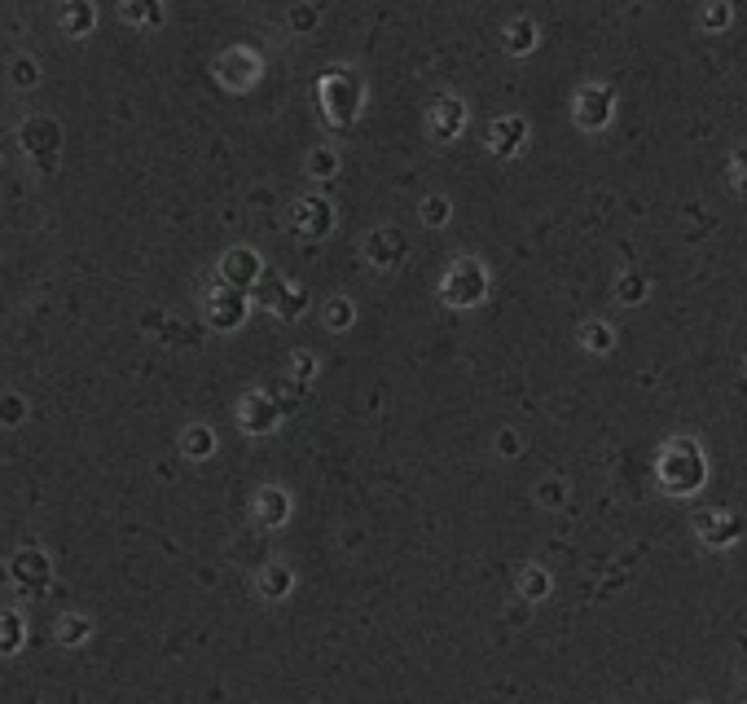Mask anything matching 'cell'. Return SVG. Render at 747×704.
<instances>
[{
    "instance_id": "83f0119b",
    "label": "cell",
    "mask_w": 747,
    "mask_h": 704,
    "mask_svg": "<svg viewBox=\"0 0 747 704\" xmlns=\"http://www.w3.org/2000/svg\"><path fill=\"white\" fill-rule=\"evenodd\" d=\"M9 80H14L18 88H31V84L40 80V75H36V62H31V58H18L14 66H9Z\"/></svg>"
},
{
    "instance_id": "30bf717a",
    "label": "cell",
    "mask_w": 747,
    "mask_h": 704,
    "mask_svg": "<svg viewBox=\"0 0 747 704\" xmlns=\"http://www.w3.org/2000/svg\"><path fill=\"white\" fill-rule=\"evenodd\" d=\"M216 75L229 88H251L255 80H260V58H255L251 49H229V53H220Z\"/></svg>"
},
{
    "instance_id": "cb8c5ba5",
    "label": "cell",
    "mask_w": 747,
    "mask_h": 704,
    "mask_svg": "<svg viewBox=\"0 0 747 704\" xmlns=\"http://www.w3.org/2000/svg\"><path fill=\"white\" fill-rule=\"evenodd\" d=\"M88 27H93V5H71L62 14V31H66V36H84Z\"/></svg>"
},
{
    "instance_id": "ba28073f",
    "label": "cell",
    "mask_w": 747,
    "mask_h": 704,
    "mask_svg": "<svg viewBox=\"0 0 747 704\" xmlns=\"http://www.w3.org/2000/svg\"><path fill=\"white\" fill-rule=\"evenodd\" d=\"M242 317H247V295L233 291V286H216L207 300V322L216 330H233L242 326Z\"/></svg>"
},
{
    "instance_id": "ffe728a7",
    "label": "cell",
    "mask_w": 747,
    "mask_h": 704,
    "mask_svg": "<svg viewBox=\"0 0 747 704\" xmlns=\"http://www.w3.org/2000/svg\"><path fill=\"white\" fill-rule=\"evenodd\" d=\"M291 568H282V564H269V568H264L260 572V594H264V599H282V594L286 590H291Z\"/></svg>"
},
{
    "instance_id": "7402d4cb",
    "label": "cell",
    "mask_w": 747,
    "mask_h": 704,
    "mask_svg": "<svg viewBox=\"0 0 747 704\" xmlns=\"http://www.w3.org/2000/svg\"><path fill=\"white\" fill-rule=\"evenodd\" d=\"M181 449H185L189 458H207L211 449H216V436H211L207 427H189L185 440H181Z\"/></svg>"
},
{
    "instance_id": "7c38bea8",
    "label": "cell",
    "mask_w": 747,
    "mask_h": 704,
    "mask_svg": "<svg viewBox=\"0 0 747 704\" xmlns=\"http://www.w3.org/2000/svg\"><path fill=\"white\" fill-rule=\"evenodd\" d=\"M695 528H699V537H704V542H712V546H730L734 537L743 533V520L734 511H699L695 515Z\"/></svg>"
},
{
    "instance_id": "8fae6325",
    "label": "cell",
    "mask_w": 747,
    "mask_h": 704,
    "mask_svg": "<svg viewBox=\"0 0 747 704\" xmlns=\"http://www.w3.org/2000/svg\"><path fill=\"white\" fill-rule=\"evenodd\" d=\"M291 225L299 229L304 238H321V234H330V225H334V212H330V203L326 198H317V194H308V198H299L295 203V216H291Z\"/></svg>"
},
{
    "instance_id": "f546056e",
    "label": "cell",
    "mask_w": 747,
    "mask_h": 704,
    "mask_svg": "<svg viewBox=\"0 0 747 704\" xmlns=\"http://www.w3.org/2000/svg\"><path fill=\"white\" fill-rule=\"evenodd\" d=\"M422 220H427V225H449V203H444V198H427V203H422Z\"/></svg>"
},
{
    "instance_id": "e575fe53",
    "label": "cell",
    "mask_w": 747,
    "mask_h": 704,
    "mask_svg": "<svg viewBox=\"0 0 747 704\" xmlns=\"http://www.w3.org/2000/svg\"><path fill=\"white\" fill-rule=\"evenodd\" d=\"M291 22H295V27H312V22H317V9H295Z\"/></svg>"
},
{
    "instance_id": "1f68e13d",
    "label": "cell",
    "mask_w": 747,
    "mask_h": 704,
    "mask_svg": "<svg viewBox=\"0 0 747 704\" xmlns=\"http://www.w3.org/2000/svg\"><path fill=\"white\" fill-rule=\"evenodd\" d=\"M334 168H339V159H334L330 150H317V154L308 159V172H312V176H330Z\"/></svg>"
},
{
    "instance_id": "2e32d148",
    "label": "cell",
    "mask_w": 747,
    "mask_h": 704,
    "mask_svg": "<svg viewBox=\"0 0 747 704\" xmlns=\"http://www.w3.org/2000/svg\"><path fill=\"white\" fill-rule=\"evenodd\" d=\"M286 515H291V498H286L282 489H260V498H255V520L264 528H277V524H286Z\"/></svg>"
},
{
    "instance_id": "4dcf8cb0",
    "label": "cell",
    "mask_w": 747,
    "mask_h": 704,
    "mask_svg": "<svg viewBox=\"0 0 747 704\" xmlns=\"http://www.w3.org/2000/svg\"><path fill=\"white\" fill-rule=\"evenodd\" d=\"M730 181H734V190H747V150L730 154Z\"/></svg>"
},
{
    "instance_id": "277c9868",
    "label": "cell",
    "mask_w": 747,
    "mask_h": 704,
    "mask_svg": "<svg viewBox=\"0 0 747 704\" xmlns=\"http://www.w3.org/2000/svg\"><path fill=\"white\" fill-rule=\"evenodd\" d=\"M18 141H22V150L27 154H36V163L40 168H53L58 163V141H62V132L53 119H27L18 132Z\"/></svg>"
},
{
    "instance_id": "8992f818",
    "label": "cell",
    "mask_w": 747,
    "mask_h": 704,
    "mask_svg": "<svg viewBox=\"0 0 747 704\" xmlns=\"http://www.w3.org/2000/svg\"><path fill=\"white\" fill-rule=\"evenodd\" d=\"M255 282H260V260H255V251H247V247L225 251V260H220V286H233V291L247 295Z\"/></svg>"
},
{
    "instance_id": "5b68a950",
    "label": "cell",
    "mask_w": 747,
    "mask_h": 704,
    "mask_svg": "<svg viewBox=\"0 0 747 704\" xmlns=\"http://www.w3.org/2000/svg\"><path fill=\"white\" fill-rule=\"evenodd\" d=\"M321 102H326V110H330L334 124H348V119L356 115V106H361V84L334 71L330 80L321 84Z\"/></svg>"
},
{
    "instance_id": "f1b7e54d",
    "label": "cell",
    "mask_w": 747,
    "mask_h": 704,
    "mask_svg": "<svg viewBox=\"0 0 747 704\" xmlns=\"http://www.w3.org/2000/svg\"><path fill=\"white\" fill-rule=\"evenodd\" d=\"M348 322H352V304H348V300H334V304L326 308V326H330V330H348Z\"/></svg>"
},
{
    "instance_id": "44dd1931",
    "label": "cell",
    "mask_w": 747,
    "mask_h": 704,
    "mask_svg": "<svg viewBox=\"0 0 747 704\" xmlns=\"http://www.w3.org/2000/svg\"><path fill=\"white\" fill-rule=\"evenodd\" d=\"M88 634H93V621H88V616H62L58 621V643H66V647H80Z\"/></svg>"
},
{
    "instance_id": "52a82bcc",
    "label": "cell",
    "mask_w": 747,
    "mask_h": 704,
    "mask_svg": "<svg viewBox=\"0 0 747 704\" xmlns=\"http://www.w3.org/2000/svg\"><path fill=\"white\" fill-rule=\"evenodd\" d=\"M611 106H616V93L611 88H602V84H585L581 93H576V124L581 128H602L611 119Z\"/></svg>"
},
{
    "instance_id": "d6986e66",
    "label": "cell",
    "mask_w": 747,
    "mask_h": 704,
    "mask_svg": "<svg viewBox=\"0 0 747 704\" xmlns=\"http://www.w3.org/2000/svg\"><path fill=\"white\" fill-rule=\"evenodd\" d=\"M506 49L510 53H532V49H537V27H532L528 18H515L506 27Z\"/></svg>"
},
{
    "instance_id": "d6a6232c",
    "label": "cell",
    "mask_w": 747,
    "mask_h": 704,
    "mask_svg": "<svg viewBox=\"0 0 747 704\" xmlns=\"http://www.w3.org/2000/svg\"><path fill=\"white\" fill-rule=\"evenodd\" d=\"M726 22H730L726 5H717V9H708V14H704V27H726Z\"/></svg>"
},
{
    "instance_id": "4316f807",
    "label": "cell",
    "mask_w": 747,
    "mask_h": 704,
    "mask_svg": "<svg viewBox=\"0 0 747 704\" xmlns=\"http://www.w3.org/2000/svg\"><path fill=\"white\" fill-rule=\"evenodd\" d=\"M22 414H27L22 396H14V392L0 396V427H18V423H22Z\"/></svg>"
},
{
    "instance_id": "ac0fdd59",
    "label": "cell",
    "mask_w": 747,
    "mask_h": 704,
    "mask_svg": "<svg viewBox=\"0 0 747 704\" xmlns=\"http://www.w3.org/2000/svg\"><path fill=\"white\" fill-rule=\"evenodd\" d=\"M22 643H27V625H22V612L5 608V612H0V656H18Z\"/></svg>"
},
{
    "instance_id": "5bb4252c",
    "label": "cell",
    "mask_w": 747,
    "mask_h": 704,
    "mask_svg": "<svg viewBox=\"0 0 747 704\" xmlns=\"http://www.w3.org/2000/svg\"><path fill=\"white\" fill-rule=\"evenodd\" d=\"M462 124H466V106L457 102V97H440L436 110H431V132H436L440 141H449L462 132Z\"/></svg>"
},
{
    "instance_id": "603a6c76",
    "label": "cell",
    "mask_w": 747,
    "mask_h": 704,
    "mask_svg": "<svg viewBox=\"0 0 747 704\" xmlns=\"http://www.w3.org/2000/svg\"><path fill=\"white\" fill-rule=\"evenodd\" d=\"M581 344H585L589 352H611V348H616V335H611V330L602 326V322H585Z\"/></svg>"
},
{
    "instance_id": "9c48e42d",
    "label": "cell",
    "mask_w": 747,
    "mask_h": 704,
    "mask_svg": "<svg viewBox=\"0 0 747 704\" xmlns=\"http://www.w3.org/2000/svg\"><path fill=\"white\" fill-rule=\"evenodd\" d=\"M255 295H260V304L273 308L277 317H299V313H304V304H308V291L299 282H273L269 278Z\"/></svg>"
},
{
    "instance_id": "3957f363",
    "label": "cell",
    "mask_w": 747,
    "mask_h": 704,
    "mask_svg": "<svg viewBox=\"0 0 747 704\" xmlns=\"http://www.w3.org/2000/svg\"><path fill=\"white\" fill-rule=\"evenodd\" d=\"M444 300H449L453 308H471L479 304L488 295V278H484V269H479L475 260H457L449 264V273H444Z\"/></svg>"
},
{
    "instance_id": "484cf974",
    "label": "cell",
    "mask_w": 747,
    "mask_h": 704,
    "mask_svg": "<svg viewBox=\"0 0 747 704\" xmlns=\"http://www.w3.org/2000/svg\"><path fill=\"white\" fill-rule=\"evenodd\" d=\"M616 295H620V304H642L646 300V278H642V273H624Z\"/></svg>"
},
{
    "instance_id": "d4e9b609",
    "label": "cell",
    "mask_w": 747,
    "mask_h": 704,
    "mask_svg": "<svg viewBox=\"0 0 747 704\" xmlns=\"http://www.w3.org/2000/svg\"><path fill=\"white\" fill-rule=\"evenodd\" d=\"M519 594L523 599H545V594H550V577H545L541 568H528L519 577Z\"/></svg>"
},
{
    "instance_id": "9a60e30c",
    "label": "cell",
    "mask_w": 747,
    "mask_h": 704,
    "mask_svg": "<svg viewBox=\"0 0 747 704\" xmlns=\"http://www.w3.org/2000/svg\"><path fill=\"white\" fill-rule=\"evenodd\" d=\"M365 256L374 264H400L405 256V238L396 234V229H374L370 238H365Z\"/></svg>"
},
{
    "instance_id": "836d02e7",
    "label": "cell",
    "mask_w": 747,
    "mask_h": 704,
    "mask_svg": "<svg viewBox=\"0 0 747 704\" xmlns=\"http://www.w3.org/2000/svg\"><path fill=\"white\" fill-rule=\"evenodd\" d=\"M312 374V357L308 352H295V379H308Z\"/></svg>"
},
{
    "instance_id": "6da1fadb",
    "label": "cell",
    "mask_w": 747,
    "mask_h": 704,
    "mask_svg": "<svg viewBox=\"0 0 747 704\" xmlns=\"http://www.w3.org/2000/svg\"><path fill=\"white\" fill-rule=\"evenodd\" d=\"M704 480H708V467H704V454H699L695 440H673V445H664V454H660V484L664 489L695 493Z\"/></svg>"
},
{
    "instance_id": "7a4b0ae2",
    "label": "cell",
    "mask_w": 747,
    "mask_h": 704,
    "mask_svg": "<svg viewBox=\"0 0 747 704\" xmlns=\"http://www.w3.org/2000/svg\"><path fill=\"white\" fill-rule=\"evenodd\" d=\"M9 577H14L22 599H40V594H49V586H53V564H49L44 550L27 546V550H18V555L9 559Z\"/></svg>"
},
{
    "instance_id": "e0dca14e",
    "label": "cell",
    "mask_w": 747,
    "mask_h": 704,
    "mask_svg": "<svg viewBox=\"0 0 747 704\" xmlns=\"http://www.w3.org/2000/svg\"><path fill=\"white\" fill-rule=\"evenodd\" d=\"M488 150L493 154H515L523 146V124L519 119H497V124H488Z\"/></svg>"
},
{
    "instance_id": "4fadbf2b",
    "label": "cell",
    "mask_w": 747,
    "mask_h": 704,
    "mask_svg": "<svg viewBox=\"0 0 747 704\" xmlns=\"http://www.w3.org/2000/svg\"><path fill=\"white\" fill-rule=\"evenodd\" d=\"M238 414H242V427L260 436V432H273V427H277V414H282V410H277V401H273L269 392H251L247 401L238 405Z\"/></svg>"
}]
</instances>
